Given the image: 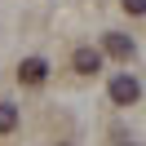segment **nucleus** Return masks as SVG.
<instances>
[{
  "label": "nucleus",
  "mask_w": 146,
  "mask_h": 146,
  "mask_svg": "<svg viewBox=\"0 0 146 146\" xmlns=\"http://www.w3.org/2000/svg\"><path fill=\"white\" fill-rule=\"evenodd\" d=\"M128 146H137V142H128Z\"/></svg>",
  "instance_id": "0eeeda50"
},
{
  "label": "nucleus",
  "mask_w": 146,
  "mask_h": 146,
  "mask_svg": "<svg viewBox=\"0 0 146 146\" xmlns=\"http://www.w3.org/2000/svg\"><path fill=\"white\" fill-rule=\"evenodd\" d=\"M71 66H75L80 75H98V71H102V53L89 49V44H80V49L71 53Z\"/></svg>",
  "instance_id": "f03ea898"
},
{
  "label": "nucleus",
  "mask_w": 146,
  "mask_h": 146,
  "mask_svg": "<svg viewBox=\"0 0 146 146\" xmlns=\"http://www.w3.org/2000/svg\"><path fill=\"white\" fill-rule=\"evenodd\" d=\"M106 53H111V58H119V62H128V58L137 53V44H133L128 36H119V31H111V36H106Z\"/></svg>",
  "instance_id": "20e7f679"
},
{
  "label": "nucleus",
  "mask_w": 146,
  "mask_h": 146,
  "mask_svg": "<svg viewBox=\"0 0 146 146\" xmlns=\"http://www.w3.org/2000/svg\"><path fill=\"white\" fill-rule=\"evenodd\" d=\"M119 5H124L128 13H142V9H146V0H119Z\"/></svg>",
  "instance_id": "423d86ee"
},
{
  "label": "nucleus",
  "mask_w": 146,
  "mask_h": 146,
  "mask_svg": "<svg viewBox=\"0 0 146 146\" xmlns=\"http://www.w3.org/2000/svg\"><path fill=\"white\" fill-rule=\"evenodd\" d=\"M13 128H18V106L0 102V133H13Z\"/></svg>",
  "instance_id": "39448f33"
},
{
  "label": "nucleus",
  "mask_w": 146,
  "mask_h": 146,
  "mask_svg": "<svg viewBox=\"0 0 146 146\" xmlns=\"http://www.w3.org/2000/svg\"><path fill=\"white\" fill-rule=\"evenodd\" d=\"M18 80L22 84H44L49 80V62H44V58H27V62L18 66Z\"/></svg>",
  "instance_id": "7ed1b4c3"
},
{
  "label": "nucleus",
  "mask_w": 146,
  "mask_h": 146,
  "mask_svg": "<svg viewBox=\"0 0 146 146\" xmlns=\"http://www.w3.org/2000/svg\"><path fill=\"white\" fill-rule=\"evenodd\" d=\"M137 98H142V84H137L133 75H115V80H111V102H115V106H133Z\"/></svg>",
  "instance_id": "f257e3e1"
}]
</instances>
